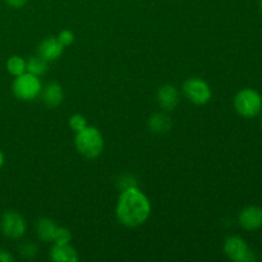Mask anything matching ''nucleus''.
I'll return each instance as SVG.
<instances>
[{
    "label": "nucleus",
    "instance_id": "1",
    "mask_svg": "<svg viewBox=\"0 0 262 262\" xmlns=\"http://www.w3.org/2000/svg\"><path fill=\"white\" fill-rule=\"evenodd\" d=\"M118 222L128 228H137L146 223L151 214V204L147 196L137 187L123 189L115 209Z\"/></svg>",
    "mask_w": 262,
    "mask_h": 262
},
{
    "label": "nucleus",
    "instance_id": "2",
    "mask_svg": "<svg viewBox=\"0 0 262 262\" xmlns=\"http://www.w3.org/2000/svg\"><path fill=\"white\" fill-rule=\"evenodd\" d=\"M74 145L82 156L87 159H96L104 150V137L96 127L87 125L84 129L76 133Z\"/></svg>",
    "mask_w": 262,
    "mask_h": 262
},
{
    "label": "nucleus",
    "instance_id": "3",
    "mask_svg": "<svg viewBox=\"0 0 262 262\" xmlns=\"http://www.w3.org/2000/svg\"><path fill=\"white\" fill-rule=\"evenodd\" d=\"M234 109L241 117L255 118L262 110V96L253 89H242L234 96Z\"/></svg>",
    "mask_w": 262,
    "mask_h": 262
},
{
    "label": "nucleus",
    "instance_id": "4",
    "mask_svg": "<svg viewBox=\"0 0 262 262\" xmlns=\"http://www.w3.org/2000/svg\"><path fill=\"white\" fill-rule=\"evenodd\" d=\"M41 82L37 76L25 72L20 76L14 77V81L12 84L13 95L17 97L18 100L22 101H32L35 100L38 95L41 94Z\"/></svg>",
    "mask_w": 262,
    "mask_h": 262
},
{
    "label": "nucleus",
    "instance_id": "5",
    "mask_svg": "<svg viewBox=\"0 0 262 262\" xmlns=\"http://www.w3.org/2000/svg\"><path fill=\"white\" fill-rule=\"evenodd\" d=\"M183 92L187 99L196 105H205L211 100L212 92L209 83L201 78H189L184 82Z\"/></svg>",
    "mask_w": 262,
    "mask_h": 262
},
{
    "label": "nucleus",
    "instance_id": "6",
    "mask_svg": "<svg viewBox=\"0 0 262 262\" xmlns=\"http://www.w3.org/2000/svg\"><path fill=\"white\" fill-rule=\"evenodd\" d=\"M224 253L229 260L234 262H251L255 260V256L247 242L239 235H230L225 239Z\"/></svg>",
    "mask_w": 262,
    "mask_h": 262
},
{
    "label": "nucleus",
    "instance_id": "7",
    "mask_svg": "<svg viewBox=\"0 0 262 262\" xmlns=\"http://www.w3.org/2000/svg\"><path fill=\"white\" fill-rule=\"evenodd\" d=\"M0 229L3 234L9 239H19L25 235L27 224L22 215L18 212L5 211L0 219Z\"/></svg>",
    "mask_w": 262,
    "mask_h": 262
},
{
    "label": "nucleus",
    "instance_id": "8",
    "mask_svg": "<svg viewBox=\"0 0 262 262\" xmlns=\"http://www.w3.org/2000/svg\"><path fill=\"white\" fill-rule=\"evenodd\" d=\"M238 222L241 227L248 232L260 229L262 227V207L255 206V205L245 207L239 212Z\"/></svg>",
    "mask_w": 262,
    "mask_h": 262
},
{
    "label": "nucleus",
    "instance_id": "9",
    "mask_svg": "<svg viewBox=\"0 0 262 262\" xmlns=\"http://www.w3.org/2000/svg\"><path fill=\"white\" fill-rule=\"evenodd\" d=\"M64 51V46L61 45L58 37H48L38 46V55L45 59L46 61H54L61 56Z\"/></svg>",
    "mask_w": 262,
    "mask_h": 262
},
{
    "label": "nucleus",
    "instance_id": "10",
    "mask_svg": "<svg viewBox=\"0 0 262 262\" xmlns=\"http://www.w3.org/2000/svg\"><path fill=\"white\" fill-rule=\"evenodd\" d=\"M158 102L163 109L173 110L179 102V92L178 90L170 84L160 87L158 91Z\"/></svg>",
    "mask_w": 262,
    "mask_h": 262
},
{
    "label": "nucleus",
    "instance_id": "11",
    "mask_svg": "<svg viewBox=\"0 0 262 262\" xmlns=\"http://www.w3.org/2000/svg\"><path fill=\"white\" fill-rule=\"evenodd\" d=\"M50 258L55 262H77L79 256L69 243L67 245H54L50 251Z\"/></svg>",
    "mask_w": 262,
    "mask_h": 262
},
{
    "label": "nucleus",
    "instance_id": "12",
    "mask_svg": "<svg viewBox=\"0 0 262 262\" xmlns=\"http://www.w3.org/2000/svg\"><path fill=\"white\" fill-rule=\"evenodd\" d=\"M41 94H42V101L49 107L59 106L64 99L61 86L59 83H55V82L49 83L45 89L41 90Z\"/></svg>",
    "mask_w": 262,
    "mask_h": 262
},
{
    "label": "nucleus",
    "instance_id": "13",
    "mask_svg": "<svg viewBox=\"0 0 262 262\" xmlns=\"http://www.w3.org/2000/svg\"><path fill=\"white\" fill-rule=\"evenodd\" d=\"M56 229H58V225L51 219H48V217H42V219L37 220V223H36V232H37L38 238L42 242L54 241Z\"/></svg>",
    "mask_w": 262,
    "mask_h": 262
},
{
    "label": "nucleus",
    "instance_id": "14",
    "mask_svg": "<svg viewBox=\"0 0 262 262\" xmlns=\"http://www.w3.org/2000/svg\"><path fill=\"white\" fill-rule=\"evenodd\" d=\"M48 71V61L40 55L31 56L27 60V66H26V72L33 74V76H42Z\"/></svg>",
    "mask_w": 262,
    "mask_h": 262
},
{
    "label": "nucleus",
    "instance_id": "15",
    "mask_svg": "<svg viewBox=\"0 0 262 262\" xmlns=\"http://www.w3.org/2000/svg\"><path fill=\"white\" fill-rule=\"evenodd\" d=\"M26 66H27V60L19 55L10 56L7 60V71L10 76L17 77L20 76L26 72Z\"/></svg>",
    "mask_w": 262,
    "mask_h": 262
},
{
    "label": "nucleus",
    "instance_id": "16",
    "mask_svg": "<svg viewBox=\"0 0 262 262\" xmlns=\"http://www.w3.org/2000/svg\"><path fill=\"white\" fill-rule=\"evenodd\" d=\"M151 130L156 133H164L168 132L171 127V122L166 115L164 114H155L150 118V122H148Z\"/></svg>",
    "mask_w": 262,
    "mask_h": 262
},
{
    "label": "nucleus",
    "instance_id": "17",
    "mask_svg": "<svg viewBox=\"0 0 262 262\" xmlns=\"http://www.w3.org/2000/svg\"><path fill=\"white\" fill-rule=\"evenodd\" d=\"M72 234L69 232V229L64 227H58L55 233V237H54V245H67V243L71 242Z\"/></svg>",
    "mask_w": 262,
    "mask_h": 262
},
{
    "label": "nucleus",
    "instance_id": "18",
    "mask_svg": "<svg viewBox=\"0 0 262 262\" xmlns=\"http://www.w3.org/2000/svg\"><path fill=\"white\" fill-rule=\"evenodd\" d=\"M69 125H71L72 129L77 133V132H79V130L84 129V128H86L89 124H87V120L83 115L74 114V115H72L71 119H69Z\"/></svg>",
    "mask_w": 262,
    "mask_h": 262
},
{
    "label": "nucleus",
    "instance_id": "19",
    "mask_svg": "<svg viewBox=\"0 0 262 262\" xmlns=\"http://www.w3.org/2000/svg\"><path fill=\"white\" fill-rule=\"evenodd\" d=\"M19 251L20 255L25 258H33L36 256V253H37V246L32 242H26L20 246Z\"/></svg>",
    "mask_w": 262,
    "mask_h": 262
},
{
    "label": "nucleus",
    "instance_id": "20",
    "mask_svg": "<svg viewBox=\"0 0 262 262\" xmlns=\"http://www.w3.org/2000/svg\"><path fill=\"white\" fill-rule=\"evenodd\" d=\"M58 40L60 41L61 45H63L64 48H66V46L72 45V43H73L74 33L72 32V31H69V30H63L60 33H59Z\"/></svg>",
    "mask_w": 262,
    "mask_h": 262
},
{
    "label": "nucleus",
    "instance_id": "21",
    "mask_svg": "<svg viewBox=\"0 0 262 262\" xmlns=\"http://www.w3.org/2000/svg\"><path fill=\"white\" fill-rule=\"evenodd\" d=\"M10 8H14V9H19L23 8L28 3V0H4Z\"/></svg>",
    "mask_w": 262,
    "mask_h": 262
},
{
    "label": "nucleus",
    "instance_id": "22",
    "mask_svg": "<svg viewBox=\"0 0 262 262\" xmlns=\"http://www.w3.org/2000/svg\"><path fill=\"white\" fill-rule=\"evenodd\" d=\"M14 256L5 250H0V262H13Z\"/></svg>",
    "mask_w": 262,
    "mask_h": 262
},
{
    "label": "nucleus",
    "instance_id": "23",
    "mask_svg": "<svg viewBox=\"0 0 262 262\" xmlns=\"http://www.w3.org/2000/svg\"><path fill=\"white\" fill-rule=\"evenodd\" d=\"M4 161H5V156L4 154H3V151L0 150V169H2L3 165H4Z\"/></svg>",
    "mask_w": 262,
    "mask_h": 262
},
{
    "label": "nucleus",
    "instance_id": "24",
    "mask_svg": "<svg viewBox=\"0 0 262 262\" xmlns=\"http://www.w3.org/2000/svg\"><path fill=\"white\" fill-rule=\"evenodd\" d=\"M260 4H261V9H262V0L260 2Z\"/></svg>",
    "mask_w": 262,
    "mask_h": 262
}]
</instances>
